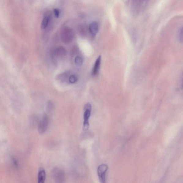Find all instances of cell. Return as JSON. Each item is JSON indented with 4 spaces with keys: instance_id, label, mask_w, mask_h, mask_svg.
I'll return each instance as SVG.
<instances>
[{
    "instance_id": "6da1fadb",
    "label": "cell",
    "mask_w": 183,
    "mask_h": 183,
    "mask_svg": "<svg viewBox=\"0 0 183 183\" xmlns=\"http://www.w3.org/2000/svg\"><path fill=\"white\" fill-rule=\"evenodd\" d=\"M149 0H131V7L134 14L137 15L144 9Z\"/></svg>"
},
{
    "instance_id": "7a4b0ae2",
    "label": "cell",
    "mask_w": 183,
    "mask_h": 183,
    "mask_svg": "<svg viewBox=\"0 0 183 183\" xmlns=\"http://www.w3.org/2000/svg\"><path fill=\"white\" fill-rule=\"evenodd\" d=\"M74 37V33L73 29L69 27H66L63 28L61 32V37L64 43L68 44L70 43Z\"/></svg>"
},
{
    "instance_id": "3957f363",
    "label": "cell",
    "mask_w": 183,
    "mask_h": 183,
    "mask_svg": "<svg viewBox=\"0 0 183 183\" xmlns=\"http://www.w3.org/2000/svg\"><path fill=\"white\" fill-rule=\"evenodd\" d=\"M92 107L91 104L87 103L84 106V121L83 124V129L87 131L89 128V119L90 118Z\"/></svg>"
},
{
    "instance_id": "277c9868",
    "label": "cell",
    "mask_w": 183,
    "mask_h": 183,
    "mask_svg": "<svg viewBox=\"0 0 183 183\" xmlns=\"http://www.w3.org/2000/svg\"><path fill=\"white\" fill-rule=\"evenodd\" d=\"M49 123V118L47 115H45L38 125V132L40 134H42L45 133L48 129Z\"/></svg>"
},
{
    "instance_id": "5b68a950",
    "label": "cell",
    "mask_w": 183,
    "mask_h": 183,
    "mask_svg": "<svg viewBox=\"0 0 183 183\" xmlns=\"http://www.w3.org/2000/svg\"><path fill=\"white\" fill-rule=\"evenodd\" d=\"M108 169V166L106 164L100 165L98 168L97 172L100 182L105 183L106 181V174Z\"/></svg>"
},
{
    "instance_id": "8992f818",
    "label": "cell",
    "mask_w": 183,
    "mask_h": 183,
    "mask_svg": "<svg viewBox=\"0 0 183 183\" xmlns=\"http://www.w3.org/2000/svg\"><path fill=\"white\" fill-rule=\"evenodd\" d=\"M52 175L54 180L57 182H63L65 180L64 172L60 169L56 168L53 170Z\"/></svg>"
},
{
    "instance_id": "52a82bcc",
    "label": "cell",
    "mask_w": 183,
    "mask_h": 183,
    "mask_svg": "<svg viewBox=\"0 0 183 183\" xmlns=\"http://www.w3.org/2000/svg\"><path fill=\"white\" fill-rule=\"evenodd\" d=\"M101 62V56H99L95 62L94 66H93L92 71V74L93 76H96L98 74L100 67Z\"/></svg>"
},
{
    "instance_id": "ba28073f",
    "label": "cell",
    "mask_w": 183,
    "mask_h": 183,
    "mask_svg": "<svg viewBox=\"0 0 183 183\" xmlns=\"http://www.w3.org/2000/svg\"><path fill=\"white\" fill-rule=\"evenodd\" d=\"M99 29V24L96 22H92L89 25V31L92 35H96V34L98 32Z\"/></svg>"
},
{
    "instance_id": "9c48e42d",
    "label": "cell",
    "mask_w": 183,
    "mask_h": 183,
    "mask_svg": "<svg viewBox=\"0 0 183 183\" xmlns=\"http://www.w3.org/2000/svg\"><path fill=\"white\" fill-rule=\"evenodd\" d=\"M46 176L45 170L43 168H40L38 173V182L44 183L46 180Z\"/></svg>"
},
{
    "instance_id": "30bf717a",
    "label": "cell",
    "mask_w": 183,
    "mask_h": 183,
    "mask_svg": "<svg viewBox=\"0 0 183 183\" xmlns=\"http://www.w3.org/2000/svg\"><path fill=\"white\" fill-rule=\"evenodd\" d=\"M54 54L57 57H62L66 56L67 54V51L63 47L60 46L55 50Z\"/></svg>"
},
{
    "instance_id": "8fae6325",
    "label": "cell",
    "mask_w": 183,
    "mask_h": 183,
    "mask_svg": "<svg viewBox=\"0 0 183 183\" xmlns=\"http://www.w3.org/2000/svg\"><path fill=\"white\" fill-rule=\"evenodd\" d=\"M50 21L49 17H45L42 21L41 25V28L42 29H46Z\"/></svg>"
},
{
    "instance_id": "7c38bea8",
    "label": "cell",
    "mask_w": 183,
    "mask_h": 183,
    "mask_svg": "<svg viewBox=\"0 0 183 183\" xmlns=\"http://www.w3.org/2000/svg\"><path fill=\"white\" fill-rule=\"evenodd\" d=\"M177 38L179 41L182 42L183 41V28L182 26L180 28L177 33Z\"/></svg>"
},
{
    "instance_id": "4fadbf2b",
    "label": "cell",
    "mask_w": 183,
    "mask_h": 183,
    "mask_svg": "<svg viewBox=\"0 0 183 183\" xmlns=\"http://www.w3.org/2000/svg\"><path fill=\"white\" fill-rule=\"evenodd\" d=\"M74 62H75L76 65H77L78 66H80L83 64V59L81 57L77 56L75 57Z\"/></svg>"
},
{
    "instance_id": "5bb4252c",
    "label": "cell",
    "mask_w": 183,
    "mask_h": 183,
    "mask_svg": "<svg viewBox=\"0 0 183 183\" xmlns=\"http://www.w3.org/2000/svg\"><path fill=\"white\" fill-rule=\"evenodd\" d=\"M78 78L77 76L75 75H72L69 77V81L71 84H75L77 82Z\"/></svg>"
},
{
    "instance_id": "9a60e30c",
    "label": "cell",
    "mask_w": 183,
    "mask_h": 183,
    "mask_svg": "<svg viewBox=\"0 0 183 183\" xmlns=\"http://www.w3.org/2000/svg\"><path fill=\"white\" fill-rule=\"evenodd\" d=\"M79 31L81 35H86V31H85V28L82 25L80 27Z\"/></svg>"
},
{
    "instance_id": "2e32d148",
    "label": "cell",
    "mask_w": 183,
    "mask_h": 183,
    "mask_svg": "<svg viewBox=\"0 0 183 183\" xmlns=\"http://www.w3.org/2000/svg\"><path fill=\"white\" fill-rule=\"evenodd\" d=\"M54 12L55 17L57 18H59V15H60L59 10L57 9H55L54 10Z\"/></svg>"
}]
</instances>
